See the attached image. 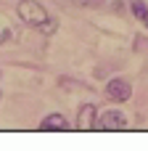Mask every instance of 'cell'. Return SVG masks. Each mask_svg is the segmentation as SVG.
<instances>
[{
	"mask_svg": "<svg viewBox=\"0 0 148 151\" xmlns=\"http://www.w3.org/2000/svg\"><path fill=\"white\" fill-rule=\"evenodd\" d=\"M16 13H19V19H21L24 24H29V27H42V24L50 19L48 11H45L37 0H19Z\"/></svg>",
	"mask_w": 148,
	"mask_h": 151,
	"instance_id": "cell-1",
	"label": "cell"
},
{
	"mask_svg": "<svg viewBox=\"0 0 148 151\" xmlns=\"http://www.w3.org/2000/svg\"><path fill=\"white\" fill-rule=\"evenodd\" d=\"M124 127H127V117H124V111H119V109H109V111L98 114V125H95V130H101V133H119V130H124Z\"/></svg>",
	"mask_w": 148,
	"mask_h": 151,
	"instance_id": "cell-2",
	"label": "cell"
},
{
	"mask_svg": "<svg viewBox=\"0 0 148 151\" xmlns=\"http://www.w3.org/2000/svg\"><path fill=\"white\" fill-rule=\"evenodd\" d=\"M95 125H98V106H95V104H82L79 111H77V122H74V127L82 130V133H93Z\"/></svg>",
	"mask_w": 148,
	"mask_h": 151,
	"instance_id": "cell-3",
	"label": "cell"
},
{
	"mask_svg": "<svg viewBox=\"0 0 148 151\" xmlns=\"http://www.w3.org/2000/svg\"><path fill=\"white\" fill-rule=\"evenodd\" d=\"M130 96H132V85L122 77H114L106 85V98L114 101V104H124V101H130Z\"/></svg>",
	"mask_w": 148,
	"mask_h": 151,
	"instance_id": "cell-4",
	"label": "cell"
},
{
	"mask_svg": "<svg viewBox=\"0 0 148 151\" xmlns=\"http://www.w3.org/2000/svg\"><path fill=\"white\" fill-rule=\"evenodd\" d=\"M40 130H42V133H69V130H71V122H69L64 114L53 111V114H45V117H42Z\"/></svg>",
	"mask_w": 148,
	"mask_h": 151,
	"instance_id": "cell-5",
	"label": "cell"
},
{
	"mask_svg": "<svg viewBox=\"0 0 148 151\" xmlns=\"http://www.w3.org/2000/svg\"><path fill=\"white\" fill-rule=\"evenodd\" d=\"M130 13H132L138 21L146 24V21H148V3H146V0H132V3H130Z\"/></svg>",
	"mask_w": 148,
	"mask_h": 151,
	"instance_id": "cell-6",
	"label": "cell"
},
{
	"mask_svg": "<svg viewBox=\"0 0 148 151\" xmlns=\"http://www.w3.org/2000/svg\"><path fill=\"white\" fill-rule=\"evenodd\" d=\"M56 27H58V21H56V19H48L40 29H42V35H53V32H56Z\"/></svg>",
	"mask_w": 148,
	"mask_h": 151,
	"instance_id": "cell-7",
	"label": "cell"
},
{
	"mask_svg": "<svg viewBox=\"0 0 148 151\" xmlns=\"http://www.w3.org/2000/svg\"><path fill=\"white\" fill-rule=\"evenodd\" d=\"M13 35H11V29H0V42H8Z\"/></svg>",
	"mask_w": 148,
	"mask_h": 151,
	"instance_id": "cell-8",
	"label": "cell"
},
{
	"mask_svg": "<svg viewBox=\"0 0 148 151\" xmlns=\"http://www.w3.org/2000/svg\"><path fill=\"white\" fill-rule=\"evenodd\" d=\"M122 5H124V3H122V0H114V5H111V8H114V11H117V13H122V11H124V8H122Z\"/></svg>",
	"mask_w": 148,
	"mask_h": 151,
	"instance_id": "cell-9",
	"label": "cell"
},
{
	"mask_svg": "<svg viewBox=\"0 0 148 151\" xmlns=\"http://www.w3.org/2000/svg\"><path fill=\"white\" fill-rule=\"evenodd\" d=\"M74 5H79V8H90V0H71Z\"/></svg>",
	"mask_w": 148,
	"mask_h": 151,
	"instance_id": "cell-10",
	"label": "cell"
},
{
	"mask_svg": "<svg viewBox=\"0 0 148 151\" xmlns=\"http://www.w3.org/2000/svg\"><path fill=\"white\" fill-rule=\"evenodd\" d=\"M101 3H103V0H90V5H101Z\"/></svg>",
	"mask_w": 148,
	"mask_h": 151,
	"instance_id": "cell-11",
	"label": "cell"
},
{
	"mask_svg": "<svg viewBox=\"0 0 148 151\" xmlns=\"http://www.w3.org/2000/svg\"><path fill=\"white\" fill-rule=\"evenodd\" d=\"M146 27H148V21H146Z\"/></svg>",
	"mask_w": 148,
	"mask_h": 151,
	"instance_id": "cell-12",
	"label": "cell"
}]
</instances>
